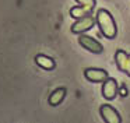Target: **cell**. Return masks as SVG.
I'll return each mask as SVG.
<instances>
[{"label":"cell","instance_id":"cell-1","mask_svg":"<svg viewBox=\"0 0 130 123\" xmlns=\"http://www.w3.org/2000/svg\"><path fill=\"white\" fill-rule=\"evenodd\" d=\"M95 20H96V24L99 27V31H101V34L105 38H108V39L115 38L116 34H118V28H116V22H115V20H113L112 14L109 11L104 10V8L98 10L96 11Z\"/></svg>","mask_w":130,"mask_h":123},{"label":"cell","instance_id":"cell-2","mask_svg":"<svg viewBox=\"0 0 130 123\" xmlns=\"http://www.w3.org/2000/svg\"><path fill=\"white\" fill-rule=\"evenodd\" d=\"M96 20L95 17H92L91 14H88V16L85 17H81V18H78L76 22H74L73 25H71V32L73 34H84L87 32V31H90L91 28L95 25Z\"/></svg>","mask_w":130,"mask_h":123},{"label":"cell","instance_id":"cell-3","mask_svg":"<svg viewBox=\"0 0 130 123\" xmlns=\"http://www.w3.org/2000/svg\"><path fill=\"white\" fill-rule=\"evenodd\" d=\"M78 43L81 45L85 50H88V52H91V53H95V55H99V53L104 52V46H102L96 39L91 38V36H88V35H84V34H80Z\"/></svg>","mask_w":130,"mask_h":123},{"label":"cell","instance_id":"cell-4","mask_svg":"<svg viewBox=\"0 0 130 123\" xmlns=\"http://www.w3.org/2000/svg\"><path fill=\"white\" fill-rule=\"evenodd\" d=\"M118 91H119V85H118L115 78L108 77L106 80L102 83V97H104L105 99H108V101L115 99L116 95H118Z\"/></svg>","mask_w":130,"mask_h":123},{"label":"cell","instance_id":"cell-5","mask_svg":"<svg viewBox=\"0 0 130 123\" xmlns=\"http://www.w3.org/2000/svg\"><path fill=\"white\" fill-rule=\"evenodd\" d=\"M99 113H101V117L104 119V122H106V123H120L122 122L120 115L110 105H102L99 108Z\"/></svg>","mask_w":130,"mask_h":123},{"label":"cell","instance_id":"cell-6","mask_svg":"<svg viewBox=\"0 0 130 123\" xmlns=\"http://www.w3.org/2000/svg\"><path fill=\"white\" fill-rule=\"evenodd\" d=\"M115 62L116 66L120 71L126 73L127 75L130 77V55H127L124 50H116L115 53Z\"/></svg>","mask_w":130,"mask_h":123},{"label":"cell","instance_id":"cell-7","mask_svg":"<svg viewBox=\"0 0 130 123\" xmlns=\"http://www.w3.org/2000/svg\"><path fill=\"white\" fill-rule=\"evenodd\" d=\"M84 77L91 83H104L108 78V73L102 69H96V67H90V69L84 70Z\"/></svg>","mask_w":130,"mask_h":123},{"label":"cell","instance_id":"cell-8","mask_svg":"<svg viewBox=\"0 0 130 123\" xmlns=\"http://www.w3.org/2000/svg\"><path fill=\"white\" fill-rule=\"evenodd\" d=\"M66 94H67V89H66L64 87H60V88L55 89V91L49 95V99H48L49 105L51 106H57L59 103H62L63 99L66 98Z\"/></svg>","mask_w":130,"mask_h":123},{"label":"cell","instance_id":"cell-9","mask_svg":"<svg viewBox=\"0 0 130 123\" xmlns=\"http://www.w3.org/2000/svg\"><path fill=\"white\" fill-rule=\"evenodd\" d=\"M35 63L45 70H53L55 66H56L53 59L49 57V56H45V55H37L35 56Z\"/></svg>","mask_w":130,"mask_h":123},{"label":"cell","instance_id":"cell-10","mask_svg":"<svg viewBox=\"0 0 130 123\" xmlns=\"http://www.w3.org/2000/svg\"><path fill=\"white\" fill-rule=\"evenodd\" d=\"M88 14H91V13L88 10H85L84 7H81V6H77V7L70 8V16L73 17V18H76V20L81 18V17H85V16H88Z\"/></svg>","mask_w":130,"mask_h":123},{"label":"cell","instance_id":"cell-11","mask_svg":"<svg viewBox=\"0 0 130 123\" xmlns=\"http://www.w3.org/2000/svg\"><path fill=\"white\" fill-rule=\"evenodd\" d=\"M77 3H78L81 7H84L85 10H88L91 13V11L94 10V7H95V0H76Z\"/></svg>","mask_w":130,"mask_h":123},{"label":"cell","instance_id":"cell-12","mask_svg":"<svg viewBox=\"0 0 130 123\" xmlns=\"http://www.w3.org/2000/svg\"><path fill=\"white\" fill-rule=\"evenodd\" d=\"M119 91H120L122 97H126V95H127V89H126V87H122V88L119 89Z\"/></svg>","mask_w":130,"mask_h":123}]
</instances>
